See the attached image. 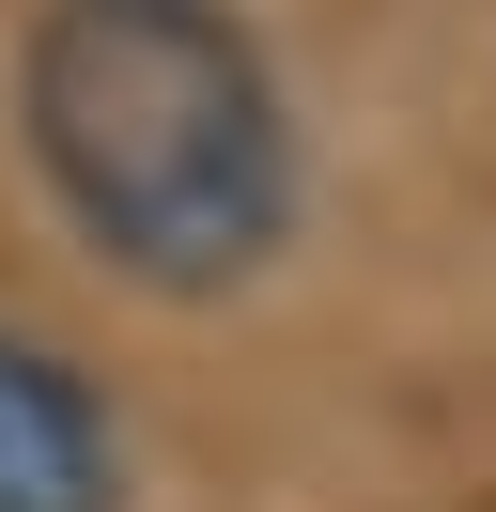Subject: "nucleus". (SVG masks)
<instances>
[{"label":"nucleus","mask_w":496,"mask_h":512,"mask_svg":"<svg viewBox=\"0 0 496 512\" xmlns=\"http://www.w3.org/2000/svg\"><path fill=\"white\" fill-rule=\"evenodd\" d=\"M16 156L62 249L140 311H248L310 249V109L248 0H31Z\"/></svg>","instance_id":"obj_1"},{"label":"nucleus","mask_w":496,"mask_h":512,"mask_svg":"<svg viewBox=\"0 0 496 512\" xmlns=\"http://www.w3.org/2000/svg\"><path fill=\"white\" fill-rule=\"evenodd\" d=\"M0 512H140L124 388L16 311H0Z\"/></svg>","instance_id":"obj_2"}]
</instances>
